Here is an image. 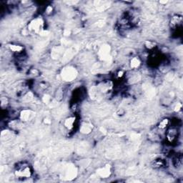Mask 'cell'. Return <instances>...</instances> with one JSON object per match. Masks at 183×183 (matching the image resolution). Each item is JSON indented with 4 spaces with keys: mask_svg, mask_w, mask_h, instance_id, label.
I'll return each mask as SVG.
<instances>
[{
    "mask_svg": "<svg viewBox=\"0 0 183 183\" xmlns=\"http://www.w3.org/2000/svg\"><path fill=\"white\" fill-rule=\"evenodd\" d=\"M44 21L42 18H35L29 23L27 27L28 32L40 35L44 31Z\"/></svg>",
    "mask_w": 183,
    "mask_h": 183,
    "instance_id": "cell-1",
    "label": "cell"
},
{
    "mask_svg": "<svg viewBox=\"0 0 183 183\" xmlns=\"http://www.w3.org/2000/svg\"><path fill=\"white\" fill-rule=\"evenodd\" d=\"M15 175L17 177L29 178L32 175V170L27 165L23 164L22 165L19 166L17 167V169L15 171Z\"/></svg>",
    "mask_w": 183,
    "mask_h": 183,
    "instance_id": "cell-2",
    "label": "cell"
},
{
    "mask_svg": "<svg viewBox=\"0 0 183 183\" xmlns=\"http://www.w3.org/2000/svg\"><path fill=\"white\" fill-rule=\"evenodd\" d=\"M182 24V17L179 15H175L170 20V26L172 29H176L181 27Z\"/></svg>",
    "mask_w": 183,
    "mask_h": 183,
    "instance_id": "cell-3",
    "label": "cell"
},
{
    "mask_svg": "<svg viewBox=\"0 0 183 183\" xmlns=\"http://www.w3.org/2000/svg\"><path fill=\"white\" fill-rule=\"evenodd\" d=\"M178 135V130H177L176 128H170V130H167V141L170 143L173 142L174 141L176 140L177 137Z\"/></svg>",
    "mask_w": 183,
    "mask_h": 183,
    "instance_id": "cell-4",
    "label": "cell"
},
{
    "mask_svg": "<svg viewBox=\"0 0 183 183\" xmlns=\"http://www.w3.org/2000/svg\"><path fill=\"white\" fill-rule=\"evenodd\" d=\"M97 173L102 178H107L109 177L111 175V169H110V165H106L104 167L98 169L97 170Z\"/></svg>",
    "mask_w": 183,
    "mask_h": 183,
    "instance_id": "cell-5",
    "label": "cell"
},
{
    "mask_svg": "<svg viewBox=\"0 0 183 183\" xmlns=\"http://www.w3.org/2000/svg\"><path fill=\"white\" fill-rule=\"evenodd\" d=\"M110 47L108 45H104L101 47L99 51V55L102 60H107L109 59L110 57Z\"/></svg>",
    "mask_w": 183,
    "mask_h": 183,
    "instance_id": "cell-6",
    "label": "cell"
},
{
    "mask_svg": "<svg viewBox=\"0 0 183 183\" xmlns=\"http://www.w3.org/2000/svg\"><path fill=\"white\" fill-rule=\"evenodd\" d=\"M75 119L76 118L74 117H67V118L65 119L64 122V126L65 127V128H67L69 130L73 129L74 123H75Z\"/></svg>",
    "mask_w": 183,
    "mask_h": 183,
    "instance_id": "cell-7",
    "label": "cell"
},
{
    "mask_svg": "<svg viewBox=\"0 0 183 183\" xmlns=\"http://www.w3.org/2000/svg\"><path fill=\"white\" fill-rule=\"evenodd\" d=\"M31 117H32V112L30 110H23L20 114V119L21 121H24V122L30 119Z\"/></svg>",
    "mask_w": 183,
    "mask_h": 183,
    "instance_id": "cell-8",
    "label": "cell"
},
{
    "mask_svg": "<svg viewBox=\"0 0 183 183\" xmlns=\"http://www.w3.org/2000/svg\"><path fill=\"white\" fill-rule=\"evenodd\" d=\"M92 130V125L91 124L89 123H83L81 126V129H80V131L81 132L84 133V134H89L90 133Z\"/></svg>",
    "mask_w": 183,
    "mask_h": 183,
    "instance_id": "cell-9",
    "label": "cell"
},
{
    "mask_svg": "<svg viewBox=\"0 0 183 183\" xmlns=\"http://www.w3.org/2000/svg\"><path fill=\"white\" fill-rule=\"evenodd\" d=\"M140 64H141L140 60L137 57H133L131 60V61H130V67H131L132 69H137V68L140 66Z\"/></svg>",
    "mask_w": 183,
    "mask_h": 183,
    "instance_id": "cell-10",
    "label": "cell"
},
{
    "mask_svg": "<svg viewBox=\"0 0 183 183\" xmlns=\"http://www.w3.org/2000/svg\"><path fill=\"white\" fill-rule=\"evenodd\" d=\"M9 48L11 51L14 52H17V53H20L23 51L24 47L21 45H18V44H9Z\"/></svg>",
    "mask_w": 183,
    "mask_h": 183,
    "instance_id": "cell-11",
    "label": "cell"
},
{
    "mask_svg": "<svg viewBox=\"0 0 183 183\" xmlns=\"http://www.w3.org/2000/svg\"><path fill=\"white\" fill-rule=\"evenodd\" d=\"M169 122H170V120H169L168 119L165 118L162 119V120L159 122V125H158V129L161 130H165V129L168 127Z\"/></svg>",
    "mask_w": 183,
    "mask_h": 183,
    "instance_id": "cell-12",
    "label": "cell"
},
{
    "mask_svg": "<svg viewBox=\"0 0 183 183\" xmlns=\"http://www.w3.org/2000/svg\"><path fill=\"white\" fill-rule=\"evenodd\" d=\"M153 165H154V167H156V168H162V167H165V162L164 159L159 158V159H157L154 161Z\"/></svg>",
    "mask_w": 183,
    "mask_h": 183,
    "instance_id": "cell-13",
    "label": "cell"
},
{
    "mask_svg": "<svg viewBox=\"0 0 183 183\" xmlns=\"http://www.w3.org/2000/svg\"><path fill=\"white\" fill-rule=\"evenodd\" d=\"M175 165L177 168L182 167V155H178L175 159Z\"/></svg>",
    "mask_w": 183,
    "mask_h": 183,
    "instance_id": "cell-14",
    "label": "cell"
},
{
    "mask_svg": "<svg viewBox=\"0 0 183 183\" xmlns=\"http://www.w3.org/2000/svg\"><path fill=\"white\" fill-rule=\"evenodd\" d=\"M145 46L148 49H152L153 48L155 47V43L151 41H147L145 42Z\"/></svg>",
    "mask_w": 183,
    "mask_h": 183,
    "instance_id": "cell-15",
    "label": "cell"
},
{
    "mask_svg": "<svg viewBox=\"0 0 183 183\" xmlns=\"http://www.w3.org/2000/svg\"><path fill=\"white\" fill-rule=\"evenodd\" d=\"M182 104L181 103H177L176 105V106L175 107V108H174V110L175 112H179L180 110L181 109H182Z\"/></svg>",
    "mask_w": 183,
    "mask_h": 183,
    "instance_id": "cell-16",
    "label": "cell"
},
{
    "mask_svg": "<svg viewBox=\"0 0 183 183\" xmlns=\"http://www.w3.org/2000/svg\"><path fill=\"white\" fill-rule=\"evenodd\" d=\"M52 10H53V8H52L51 6H49V7H46V12L47 14H50L51 12H52Z\"/></svg>",
    "mask_w": 183,
    "mask_h": 183,
    "instance_id": "cell-17",
    "label": "cell"
},
{
    "mask_svg": "<svg viewBox=\"0 0 183 183\" xmlns=\"http://www.w3.org/2000/svg\"><path fill=\"white\" fill-rule=\"evenodd\" d=\"M124 75V72L122 70H120V71H119L118 72H117V77H122V76Z\"/></svg>",
    "mask_w": 183,
    "mask_h": 183,
    "instance_id": "cell-18",
    "label": "cell"
}]
</instances>
